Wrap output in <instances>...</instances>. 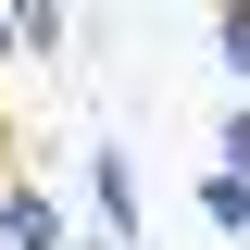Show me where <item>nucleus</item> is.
Segmentation results:
<instances>
[{
	"label": "nucleus",
	"mask_w": 250,
	"mask_h": 250,
	"mask_svg": "<svg viewBox=\"0 0 250 250\" xmlns=\"http://www.w3.org/2000/svg\"><path fill=\"white\" fill-rule=\"evenodd\" d=\"M88 238H113V250H138V238H150V213H138V163H125L113 138L88 150Z\"/></svg>",
	"instance_id": "nucleus-1"
},
{
	"label": "nucleus",
	"mask_w": 250,
	"mask_h": 250,
	"mask_svg": "<svg viewBox=\"0 0 250 250\" xmlns=\"http://www.w3.org/2000/svg\"><path fill=\"white\" fill-rule=\"evenodd\" d=\"M0 250H62V200L25 175H0Z\"/></svg>",
	"instance_id": "nucleus-2"
},
{
	"label": "nucleus",
	"mask_w": 250,
	"mask_h": 250,
	"mask_svg": "<svg viewBox=\"0 0 250 250\" xmlns=\"http://www.w3.org/2000/svg\"><path fill=\"white\" fill-rule=\"evenodd\" d=\"M62 50H75V13L25 0V13H13V62H62Z\"/></svg>",
	"instance_id": "nucleus-3"
},
{
	"label": "nucleus",
	"mask_w": 250,
	"mask_h": 250,
	"mask_svg": "<svg viewBox=\"0 0 250 250\" xmlns=\"http://www.w3.org/2000/svg\"><path fill=\"white\" fill-rule=\"evenodd\" d=\"M200 225L213 238H250V175H200Z\"/></svg>",
	"instance_id": "nucleus-4"
},
{
	"label": "nucleus",
	"mask_w": 250,
	"mask_h": 250,
	"mask_svg": "<svg viewBox=\"0 0 250 250\" xmlns=\"http://www.w3.org/2000/svg\"><path fill=\"white\" fill-rule=\"evenodd\" d=\"M213 62L238 75V100H250V0H225V13H213Z\"/></svg>",
	"instance_id": "nucleus-5"
},
{
	"label": "nucleus",
	"mask_w": 250,
	"mask_h": 250,
	"mask_svg": "<svg viewBox=\"0 0 250 250\" xmlns=\"http://www.w3.org/2000/svg\"><path fill=\"white\" fill-rule=\"evenodd\" d=\"M213 175H250V100L213 113Z\"/></svg>",
	"instance_id": "nucleus-6"
},
{
	"label": "nucleus",
	"mask_w": 250,
	"mask_h": 250,
	"mask_svg": "<svg viewBox=\"0 0 250 250\" xmlns=\"http://www.w3.org/2000/svg\"><path fill=\"white\" fill-rule=\"evenodd\" d=\"M0 62H13V13H0Z\"/></svg>",
	"instance_id": "nucleus-7"
},
{
	"label": "nucleus",
	"mask_w": 250,
	"mask_h": 250,
	"mask_svg": "<svg viewBox=\"0 0 250 250\" xmlns=\"http://www.w3.org/2000/svg\"><path fill=\"white\" fill-rule=\"evenodd\" d=\"M75 250H113V238H75Z\"/></svg>",
	"instance_id": "nucleus-8"
}]
</instances>
